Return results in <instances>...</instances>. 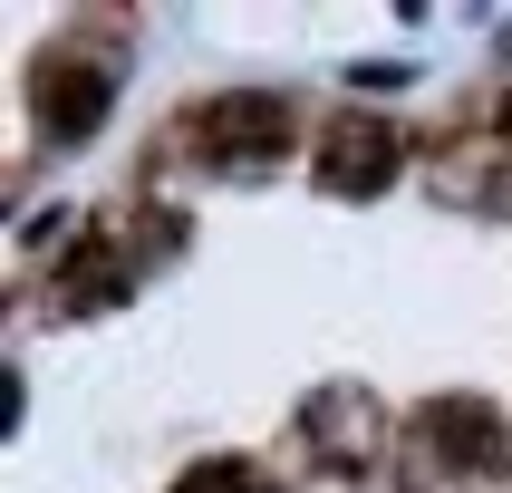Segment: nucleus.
Returning a JSON list of instances; mask_svg holds the SVG:
<instances>
[{
  "instance_id": "nucleus-1",
  "label": "nucleus",
  "mask_w": 512,
  "mask_h": 493,
  "mask_svg": "<svg viewBox=\"0 0 512 493\" xmlns=\"http://www.w3.org/2000/svg\"><path fill=\"white\" fill-rule=\"evenodd\" d=\"M107 107H116V78L97 68V58H58L49 78H39V126H49V145L97 136V126H107Z\"/></svg>"
},
{
  "instance_id": "nucleus-2",
  "label": "nucleus",
  "mask_w": 512,
  "mask_h": 493,
  "mask_svg": "<svg viewBox=\"0 0 512 493\" xmlns=\"http://www.w3.org/2000/svg\"><path fill=\"white\" fill-rule=\"evenodd\" d=\"M387 174H397V136L368 126V116H348L339 136H329V155H319V184L329 194H387Z\"/></svg>"
},
{
  "instance_id": "nucleus-3",
  "label": "nucleus",
  "mask_w": 512,
  "mask_h": 493,
  "mask_svg": "<svg viewBox=\"0 0 512 493\" xmlns=\"http://www.w3.org/2000/svg\"><path fill=\"white\" fill-rule=\"evenodd\" d=\"M203 126H213L232 155H281V145H290V107H281V97H261V87L213 97V116H203Z\"/></svg>"
},
{
  "instance_id": "nucleus-4",
  "label": "nucleus",
  "mask_w": 512,
  "mask_h": 493,
  "mask_svg": "<svg viewBox=\"0 0 512 493\" xmlns=\"http://www.w3.org/2000/svg\"><path fill=\"white\" fill-rule=\"evenodd\" d=\"M426 435H435V445H455V455H474V464L503 445L493 406H474V397H435V406H426Z\"/></svg>"
},
{
  "instance_id": "nucleus-5",
  "label": "nucleus",
  "mask_w": 512,
  "mask_h": 493,
  "mask_svg": "<svg viewBox=\"0 0 512 493\" xmlns=\"http://www.w3.org/2000/svg\"><path fill=\"white\" fill-rule=\"evenodd\" d=\"M174 493H261V484L242 474V464H194V474H184Z\"/></svg>"
},
{
  "instance_id": "nucleus-6",
  "label": "nucleus",
  "mask_w": 512,
  "mask_h": 493,
  "mask_svg": "<svg viewBox=\"0 0 512 493\" xmlns=\"http://www.w3.org/2000/svg\"><path fill=\"white\" fill-rule=\"evenodd\" d=\"M503 126H512V107H503Z\"/></svg>"
}]
</instances>
